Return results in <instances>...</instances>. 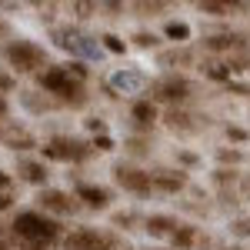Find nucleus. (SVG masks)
<instances>
[{
    "instance_id": "nucleus-1",
    "label": "nucleus",
    "mask_w": 250,
    "mask_h": 250,
    "mask_svg": "<svg viewBox=\"0 0 250 250\" xmlns=\"http://www.w3.org/2000/svg\"><path fill=\"white\" fill-rule=\"evenodd\" d=\"M10 230L20 237V244H47V247H50L60 237V224L54 217L40 213V210H23V213L14 217Z\"/></svg>"
},
{
    "instance_id": "nucleus-2",
    "label": "nucleus",
    "mask_w": 250,
    "mask_h": 250,
    "mask_svg": "<svg viewBox=\"0 0 250 250\" xmlns=\"http://www.w3.org/2000/svg\"><path fill=\"white\" fill-rule=\"evenodd\" d=\"M40 87L47 94H54L60 104H70V107H83L87 104V90H83V80H77L67 67H47L40 70Z\"/></svg>"
},
{
    "instance_id": "nucleus-3",
    "label": "nucleus",
    "mask_w": 250,
    "mask_h": 250,
    "mask_svg": "<svg viewBox=\"0 0 250 250\" xmlns=\"http://www.w3.org/2000/svg\"><path fill=\"white\" fill-rule=\"evenodd\" d=\"M3 60L17 74H37L40 67H47V50L40 43H34V40L17 37V40H7L3 43Z\"/></svg>"
},
{
    "instance_id": "nucleus-4",
    "label": "nucleus",
    "mask_w": 250,
    "mask_h": 250,
    "mask_svg": "<svg viewBox=\"0 0 250 250\" xmlns=\"http://www.w3.org/2000/svg\"><path fill=\"white\" fill-rule=\"evenodd\" d=\"M43 154L50 160H60V164H80L90 157V144H83L80 137H50Z\"/></svg>"
},
{
    "instance_id": "nucleus-5",
    "label": "nucleus",
    "mask_w": 250,
    "mask_h": 250,
    "mask_svg": "<svg viewBox=\"0 0 250 250\" xmlns=\"http://www.w3.org/2000/svg\"><path fill=\"white\" fill-rule=\"evenodd\" d=\"M63 250H114V237L97 227H77L63 237Z\"/></svg>"
},
{
    "instance_id": "nucleus-6",
    "label": "nucleus",
    "mask_w": 250,
    "mask_h": 250,
    "mask_svg": "<svg viewBox=\"0 0 250 250\" xmlns=\"http://www.w3.org/2000/svg\"><path fill=\"white\" fill-rule=\"evenodd\" d=\"M114 180L124 187V190L140 193V197H147V193L154 190V184H150V170H140V167H134V164H117V167H114Z\"/></svg>"
},
{
    "instance_id": "nucleus-7",
    "label": "nucleus",
    "mask_w": 250,
    "mask_h": 250,
    "mask_svg": "<svg viewBox=\"0 0 250 250\" xmlns=\"http://www.w3.org/2000/svg\"><path fill=\"white\" fill-rule=\"evenodd\" d=\"M37 210L40 213H60V217H67V213L77 210V197H70V193L63 190H54V187H43V190L37 193Z\"/></svg>"
},
{
    "instance_id": "nucleus-8",
    "label": "nucleus",
    "mask_w": 250,
    "mask_h": 250,
    "mask_svg": "<svg viewBox=\"0 0 250 250\" xmlns=\"http://www.w3.org/2000/svg\"><path fill=\"white\" fill-rule=\"evenodd\" d=\"M150 94H154V100H164V104H180L193 94V83L187 77H164L150 87Z\"/></svg>"
},
{
    "instance_id": "nucleus-9",
    "label": "nucleus",
    "mask_w": 250,
    "mask_h": 250,
    "mask_svg": "<svg viewBox=\"0 0 250 250\" xmlns=\"http://www.w3.org/2000/svg\"><path fill=\"white\" fill-rule=\"evenodd\" d=\"M74 197L83 200V207H90V210H107L110 207V190L107 187H97V184H80Z\"/></svg>"
},
{
    "instance_id": "nucleus-10",
    "label": "nucleus",
    "mask_w": 250,
    "mask_h": 250,
    "mask_svg": "<svg viewBox=\"0 0 250 250\" xmlns=\"http://www.w3.org/2000/svg\"><path fill=\"white\" fill-rule=\"evenodd\" d=\"M150 184L164 193H177L187 187V177H184V170H154L150 173Z\"/></svg>"
},
{
    "instance_id": "nucleus-11",
    "label": "nucleus",
    "mask_w": 250,
    "mask_h": 250,
    "mask_svg": "<svg viewBox=\"0 0 250 250\" xmlns=\"http://www.w3.org/2000/svg\"><path fill=\"white\" fill-rule=\"evenodd\" d=\"M147 233H154V237H173L177 233V217H167V213H154V217H147Z\"/></svg>"
},
{
    "instance_id": "nucleus-12",
    "label": "nucleus",
    "mask_w": 250,
    "mask_h": 250,
    "mask_svg": "<svg viewBox=\"0 0 250 250\" xmlns=\"http://www.w3.org/2000/svg\"><path fill=\"white\" fill-rule=\"evenodd\" d=\"M247 40L240 37V34H213V37L204 40V47L207 50H240Z\"/></svg>"
},
{
    "instance_id": "nucleus-13",
    "label": "nucleus",
    "mask_w": 250,
    "mask_h": 250,
    "mask_svg": "<svg viewBox=\"0 0 250 250\" xmlns=\"http://www.w3.org/2000/svg\"><path fill=\"white\" fill-rule=\"evenodd\" d=\"M17 173L23 177V180H30V184H47V167L37 164V160H20Z\"/></svg>"
},
{
    "instance_id": "nucleus-14",
    "label": "nucleus",
    "mask_w": 250,
    "mask_h": 250,
    "mask_svg": "<svg viewBox=\"0 0 250 250\" xmlns=\"http://www.w3.org/2000/svg\"><path fill=\"white\" fill-rule=\"evenodd\" d=\"M130 117H134L137 127H150V124L157 120V107L150 104V100H137L134 110H130Z\"/></svg>"
},
{
    "instance_id": "nucleus-15",
    "label": "nucleus",
    "mask_w": 250,
    "mask_h": 250,
    "mask_svg": "<svg viewBox=\"0 0 250 250\" xmlns=\"http://www.w3.org/2000/svg\"><path fill=\"white\" fill-rule=\"evenodd\" d=\"M233 7H237V3H220V0H204V3H200L204 14H217V17H227Z\"/></svg>"
},
{
    "instance_id": "nucleus-16",
    "label": "nucleus",
    "mask_w": 250,
    "mask_h": 250,
    "mask_svg": "<svg viewBox=\"0 0 250 250\" xmlns=\"http://www.w3.org/2000/svg\"><path fill=\"white\" fill-rule=\"evenodd\" d=\"M170 240L177 244V247H190V244H193V227H184V224H180V227H177V233H173Z\"/></svg>"
},
{
    "instance_id": "nucleus-17",
    "label": "nucleus",
    "mask_w": 250,
    "mask_h": 250,
    "mask_svg": "<svg viewBox=\"0 0 250 250\" xmlns=\"http://www.w3.org/2000/svg\"><path fill=\"white\" fill-rule=\"evenodd\" d=\"M167 37L170 40H187L190 37V27H187V23H167Z\"/></svg>"
},
{
    "instance_id": "nucleus-18",
    "label": "nucleus",
    "mask_w": 250,
    "mask_h": 250,
    "mask_svg": "<svg viewBox=\"0 0 250 250\" xmlns=\"http://www.w3.org/2000/svg\"><path fill=\"white\" fill-rule=\"evenodd\" d=\"M104 47H107V50H114V54H124V40L114 37V34H107V37H104Z\"/></svg>"
},
{
    "instance_id": "nucleus-19",
    "label": "nucleus",
    "mask_w": 250,
    "mask_h": 250,
    "mask_svg": "<svg viewBox=\"0 0 250 250\" xmlns=\"http://www.w3.org/2000/svg\"><path fill=\"white\" fill-rule=\"evenodd\" d=\"M134 10H140L144 17H154L157 10H164V3H134Z\"/></svg>"
},
{
    "instance_id": "nucleus-20",
    "label": "nucleus",
    "mask_w": 250,
    "mask_h": 250,
    "mask_svg": "<svg viewBox=\"0 0 250 250\" xmlns=\"http://www.w3.org/2000/svg\"><path fill=\"white\" fill-rule=\"evenodd\" d=\"M137 47H154V43H157V37H154V34H137Z\"/></svg>"
},
{
    "instance_id": "nucleus-21",
    "label": "nucleus",
    "mask_w": 250,
    "mask_h": 250,
    "mask_svg": "<svg viewBox=\"0 0 250 250\" xmlns=\"http://www.w3.org/2000/svg\"><path fill=\"white\" fill-rule=\"evenodd\" d=\"M97 150H114V144H110V137H100V140H94Z\"/></svg>"
},
{
    "instance_id": "nucleus-22",
    "label": "nucleus",
    "mask_w": 250,
    "mask_h": 250,
    "mask_svg": "<svg viewBox=\"0 0 250 250\" xmlns=\"http://www.w3.org/2000/svg\"><path fill=\"white\" fill-rule=\"evenodd\" d=\"M20 250H50L47 244H20Z\"/></svg>"
},
{
    "instance_id": "nucleus-23",
    "label": "nucleus",
    "mask_w": 250,
    "mask_h": 250,
    "mask_svg": "<svg viewBox=\"0 0 250 250\" xmlns=\"http://www.w3.org/2000/svg\"><path fill=\"white\" fill-rule=\"evenodd\" d=\"M7 207H10V193L0 190V210H7Z\"/></svg>"
},
{
    "instance_id": "nucleus-24",
    "label": "nucleus",
    "mask_w": 250,
    "mask_h": 250,
    "mask_svg": "<svg viewBox=\"0 0 250 250\" xmlns=\"http://www.w3.org/2000/svg\"><path fill=\"white\" fill-rule=\"evenodd\" d=\"M3 37H10V23H7V20H0V40Z\"/></svg>"
},
{
    "instance_id": "nucleus-25",
    "label": "nucleus",
    "mask_w": 250,
    "mask_h": 250,
    "mask_svg": "<svg viewBox=\"0 0 250 250\" xmlns=\"http://www.w3.org/2000/svg\"><path fill=\"white\" fill-rule=\"evenodd\" d=\"M7 187H10V173L0 170V190H7Z\"/></svg>"
},
{
    "instance_id": "nucleus-26",
    "label": "nucleus",
    "mask_w": 250,
    "mask_h": 250,
    "mask_svg": "<svg viewBox=\"0 0 250 250\" xmlns=\"http://www.w3.org/2000/svg\"><path fill=\"white\" fill-rule=\"evenodd\" d=\"M7 110H10V107H7V100L0 97V117H7Z\"/></svg>"
},
{
    "instance_id": "nucleus-27",
    "label": "nucleus",
    "mask_w": 250,
    "mask_h": 250,
    "mask_svg": "<svg viewBox=\"0 0 250 250\" xmlns=\"http://www.w3.org/2000/svg\"><path fill=\"white\" fill-rule=\"evenodd\" d=\"M0 250H10V244H7V240H0Z\"/></svg>"
},
{
    "instance_id": "nucleus-28",
    "label": "nucleus",
    "mask_w": 250,
    "mask_h": 250,
    "mask_svg": "<svg viewBox=\"0 0 250 250\" xmlns=\"http://www.w3.org/2000/svg\"><path fill=\"white\" fill-rule=\"evenodd\" d=\"M0 240H3V230H0Z\"/></svg>"
},
{
    "instance_id": "nucleus-29",
    "label": "nucleus",
    "mask_w": 250,
    "mask_h": 250,
    "mask_svg": "<svg viewBox=\"0 0 250 250\" xmlns=\"http://www.w3.org/2000/svg\"><path fill=\"white\" fill-rule=\"evenodd\" d=\"M230 250H240V247H230Z\"/></svg>"
}]
</instances>
